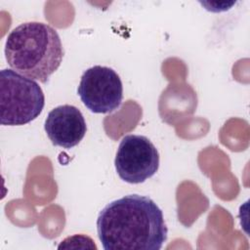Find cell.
<instances>
[{"label":"cell","instance_id":"obj_1","mask_svg":"<svg viewBox=\"0 0 250 250\" xmlns=\"http://www.w3.org/2000/svg\"><path fill=\"white\" fill-rule=\"evenodd\" d=\"M97 230L104 250H159L168 234L161 209L139 194L106 204L97 219Z\"/></svg>","mask_w":250,"mask_h":250},{"label":"cell","instance_id":"obj_2","mask_svg":"<svg viewBox=\"0 0 250 250\" xmlns=\"http://www.w3.org/2000/svg\"><path fill=\"white\" fill-rule=\"evenodd\" d=\"M63 55L57 30L39 21H27L16 26L5 43L8 64L16 72L41 83H46L60 67Z\"/></svg>","mask_w":250,"mask_h":250},{"label":"cell","instance_id":"obj_3","mask_svg":"<svg viewBox=\"0 0 250 250\" xmlns=\"http://www.w3.org/2000/svg\"><path fill=\"white\" fill-rule=\"evenodd\" d=\"M45 96L39 84L15 70L0 72V122L2 125H24L42 112Z\"/></svg>","mask_w":250,"mask_h":250},{"label":"cell","instance_id":"obj_4","mask_svg":"<svg viewBox=\"0 0 250 250\" xmlns=\"http://www.w3.org/2000/svg\"><path fill=\"white\" fill-rule=\"evenodd\" d=\"M114 165L121 180L129 184H141L157 172L159 153L146 136L127 135L118 146Z\"/></svg>","mask_w":250,"mask_h":250},{"label":"cell","instance_id":"obj_5","mask_svg":"<svg viewBox=\"0 0 250 250\" xmlns=\"http://www.w3.org/2000/svg\"><path fill=\"white\" fill-rule=\"evenodd\" d=\"M77 93L83 104L92 112L109 113L121 104L123 85L112 68L94 65L83 72Z\"/></svg>","mask_w":250,"mask_h":250},{"label":"cell","instance_id":"obj_6","mask_svg":"<svg viewBox=\"0 0 250 250\" xmlns=\"http://www.w3.org/2000/svg\"><path fill=\"white\" fill-rule=\"evenodd\" d=\"M44 129L54 146L71 148L82 141L87 125L83 114L77 107L62 104L48 113Z\"/></svg>","mask_w":250,"mask_h":250}]
</instances>
